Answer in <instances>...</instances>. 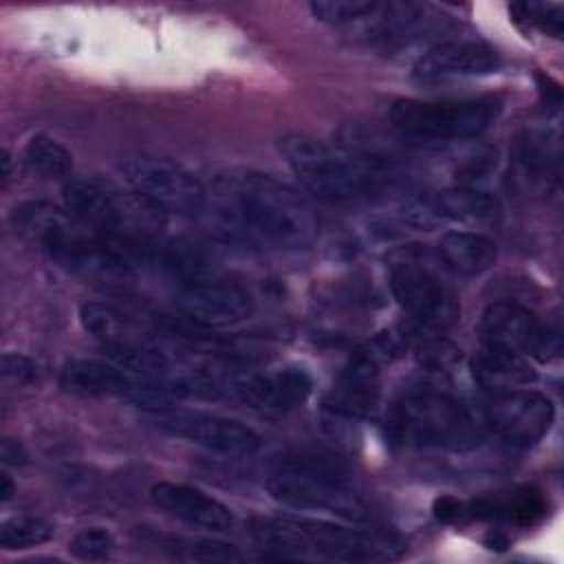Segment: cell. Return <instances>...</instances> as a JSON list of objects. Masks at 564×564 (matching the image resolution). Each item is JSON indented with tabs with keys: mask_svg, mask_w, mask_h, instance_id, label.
<instances>
[{
	"mask_svg": "<svg viewBox=\"0 0 564 564\" xmlns=\"http://www.w3.org/2000/svg\"><path fill=\"white\" fill-rule=\"evenodd\" d=\"M207 209L225 225L278 249H308L319 236V218L311 203L286 183L256 170L216 176L207 189Z\"/></svg>",
	"mask_w": 564,
	"mask_h": 564,
	"instance_id": "obj_1",
	"label": "cell"
},
{
	"mask_svg": "<svg viewBox=\"0 0 564 564\" xmlns=\"http://www.w3.org/2000/svg\"><path fill=\"white\" fill-rule=\"evenodd\" d=\"M278 152L304 189L324 203L361 200L377 189L386 174L381 156L341 152L304 132L280 134Z\"/></svg>",
	"mask_w": 564,
	"mask_h": 564,
	"instance_id": "obj_2",
	"label": "cell"
},
{
	"mask_svg": "<svg viewBox=\"0 0 564 564\" xmlns=\"http://www.w3.org/2000/svg\"><path fill=\"white\" fill-rule=\"evenodd\" d=\"M66 209L106 240L150 247L165 225L167 214L132 189H121L101 178H68L64 183Z\"/></svg>",
	"mask_w": 564,
	"mask_h": 564,
	"instance_id": "obj_3",
	"label": "cell"
},
{
	"mask_svg": "<svg viewBox=\"0 0 564 564\" xmlns=\"http://www.w3.org/2000/svg\"><path fill=\"white\" fill-rule=\"evenodd\" d=\"M388 432L410 447H434L449 452L474 449L482 427L474 412L452 392L425 383L405 390L388 414Z\"/></svg>",
	"mask_w": 564,
	"mask_h": 564,
	"instance_id": "obj_4",
	"label": "cell"
},
{
	"mask_svg": "<svg viewBox=\"0 0 564 564\" xmlns=\"http://www.w3.org/2000/svg\"><path fill=\"white\" fill-rule=\"evenodd\" d=\"M269 496L289 509L333 516L346 522H368L366 500L337 469L315 458H291L273 467L267 478Z\"/></svg>",
	"mask_w": 564,
	"mask_h": 564,
	"instance_id": "obj_5",
	"label": "cell"
},
{
	"mask_svg": "<svg viewBox=\"0 0 564 564\" xmlns=\"http://www.w3.org/2000/svg\"><path fill=\"white\" fill-rule=\"evenodd\" d=\"M498 97L471 99H397L390 108L392 126L421 141H463L482 134L500 115Z\"/></svg>",
	"mask_w": 564,
	"mask_h": 564,
	"instance_id": "obj_6",
	"label": "cell"
},
{
	"mask_svg": "<svg viewBox=\"0 0 564 564\" xmlns=\"http://www.w3.org/2000/svg\"><path fill=\"white\" fill-rule=\"evenodd\" d=\"M397 304L427 330L449 328L460 313L454 289L419 258H401L390 269Z\"/></svg>",
	"mask_w": 564,
	"mask_h": 564,
	"instance_id": "obj_7",
	"label": "cell"
},
{
	"mask_svg": "<svg viewBox=\"0 0 564 564\" xmlns=\"http://www.w3.org/2000/svg\"><path fill=\"white\" fill-rule=\"evenodd\" d=\"M128 189L165 214H200L207 207V187L174 161L141 156L121 165Z\"/></svg>",
	"mask_w": 564,
	"mask_h": 564,
	"instance_id": "obj_8",
	"label": "cell"
},
{
	"mask_svg": "<svg viewBox=\"0 0 564 564\" xmlns=\"http://www.w3.org/2000/svg\"><path fill=\"white\" fill-rule=\"evenodd\" d=\"M308 542V557L335 562H392L403 544L388 531L337 524L322 518L293 516Z\"/></svg>",
	"mask_w": 564,
	"mask_h": 564,
	"instance_id": "obj_9",
	"label": "cell"
},
{
	"mask_svg": "<svg viewBox=\"0 0 564 564\" xmlns=\"http://www.w3.org/2000/svg\"><path fill=\"white\" fill-rule=\"evenodd\" d=\"M401 220L414 229L430 231L441 225H489L500 218V203L494 194L474 185H456L408 200Z\"/></svg>",
	"mask_w": 564,
	"mask_h": 564,
	"instance_id": "obj_10",
	"label": "cell"
},
{
	"mask_svg": "<svg viewBox=\"0 0 564 564\" xmlns=\"http://www.w3.org/2000/svg\"><path fill=\"white\" fill-rule=\"evenodd\" d=\"M482 421L505 443L513 447H531L549 434L555 421V405L549 397L535 390L516 388L494 392L485 403Z\"/></svg>",
	"mask_w": 564,
	"mask_h": 564,
	"instance_id": "obj_11",
	"label": "cell"
},
{
	"mask_svg": "<svg viewBox=\"0 0 564 564\" xmlns=\"http://www.w3.org/2000/svg\"><path fill=\"white\" fill-rule=\"evenodd\" d=\"M159 427L170 432L172 436L185 438L194 445H200L209 452L223 456L247 458L253 456L262 441L260 436L245 423L227 416L189 412V410H172L165 414H156Z\"/></svg>",
	"mask_w": 564,
	"mask_h": 564,
	"instance_id": "obj_12",
	"label": "cell"
},
{
	"mask_svg": "<svg viewBox=\"0 0 564 564\" xmlns=\"http://www.w3.org/2000/svg\"><path fill=\"white\" fill-rule=\"evenodd\" d=\"M178 313L205 328L234 326L251 317L253 297L238 282L192 280L176 293Z\"/></svg>",
	"mask_w": 564,
	"mask_h": 564,
	"instance_id": "obj_13",
	"label": "cell"
},
{
	"mask_svg": "<svg viewBox=\"0 0 564 564\" xmlns=\"http://www.w3.org/2000/svg\"><path fill=\"white\" fill-rule=\"evenodd\" d=\"M500 55L480 40H438L412 66V77L421 84H438L460 77L496 73Z\"/></svg>",
	"mask_w": 564,
	"mask_h": 564,
	"instance_id": "obj_14",
	"label": "cell"
},
{
	"mask_svg": "<svg viewBox=\"0 0 564 564\" xmlns=\"http://www.w3.org/2000/svg\"><path fill=\"white\" fill-rule=\"evenodd\" d=\"M227 392L253 410L282 414L302 405L311 390L313 379L297 366L278 368L271 372H245L225 383Z\"/></svg>",
	"mask_w": 564,
	"mask_h": 564,
	"instance_id": "obj_15",
	"label": "cell"
},
{
	"mask_svg": "<svg viewBox=\"0 0 564 564\" xmlns=\"http://www.w3.org/2000/svg\"><path fill=\"white\" fill-rule=\"evenodd\" d=\"M15 234L51 262L75 240L86 225L79 223L68 209L48 200H24L11 212Z\"/></svg>",
	"mask_w": 564,
	"mask_h": 564,
	"instance_id": "obj_16",
	"label": "cell"
},
{
	"mask_svg": "<svg viewBox=\"0 0 564 564\" xmlns=\"http://www.w3.org/2000/svg\"><path fill=\"white\" fill-rule=\"evenodd\" d=\"M513 178L531 194H549L560 178V141L551 130H522L511 150Z\"/></svg>",
	"mask_w": 564,
	"mask_h": 564,
	"instance_id": "obj_17",
	"label": "cell"
},
{
	"mask_svg": "<svg viewBox=\"0 0 564 564\" xmlns=\"http://www.w3.org/2000/svg\"><path fill=\"white\" fill-rule=\"evenodd\" d=\"M379 399V361L370 348L357 350L326 397V410L346 419H368Z\"/></svg>",
	"mask_w": 564,
	"mask_h": 564,
	"instance_id": "obj_18",
	"label": "cell"
},
{
	"mask_svg": "<svg viewBox=\"0 0 564 564\" xmlns=\"http://www.w3.org/2000/svg\"><path fill=\"white\" fill-rule=\"evenodd\" d=\"M366 20H370V40L386 51H399L416 44L443 29L445 22L443 15L432 11V7L410 2L379 4L377 11Z\"/></svg>",
	"mask_w": 564,
	"mask_h": 564,
	"instance_id": "obj_19",
	"label": "cell"
},
{
	"mask_svg": "<svg viewBox=\"0 0 564 564\" xmlns=\"http://www.w3.org/2000/svg\"><path fill=\"white\" fill-rule=\"evenodd\" d=\"M150 500L161 511L200 529L227 531L234 524L231 509L225 502L189 485L156 482L150 489Z\"/></svg>",
	"mask_w": 564,
	"mask_h": 564,
	"instance_id": "obj_20",
	"label": "cell"
},
{
	"mask_svg": "<svg viewBox=\"0 0 564 564\" xmlns=\"http://www.w3.org/2000/svg\"><path fill=\"white\" fill-rule=\"evenodd\" d=\"M540 324L535 315L516 302H491L478 324L485 348L524 355L533 350Z\"/></svg>",
	"mask_w": 564,
	"mask_h": 564,
	"instance_id": "obj_21",
	"label": "cell"
},
{
	"mask_svg": "<svg viewBox=\"0 0 564 564\" xmlns=\"http://www.w3.org/2000/svg\"><path fill=\"white\" fill-rule=\"evenodd\" d=\"M134 377L112 361L75 357L62 366L59 386L70 394L82 397H128L134 388Z\"/></svg>",
	"mask_w": 564,
	"mask_h": 564,
	"instance_id": "obj_22",
	"label": "cell"
},
{
	"mask_svg": "<svg viewBox=\"0 0 564 564\" xmlns=\"http://www.w3.org/2000/svg\"><path fill=\"white\" fill-rule=\"evenodd\" d=\"M436 251L445 269L465 278L489 271L498 258L496 242L478 231H447Z\"/></svg>",
	"mask_w": 564,
	"mask_h": 564,
	"instance_id": "obj_23",
	"label": "cell"
},
{
	"mask_svg": "<svg viewBox=\"0 0 564 564\" xmlns=\"http://www.w3.org/2000/svg\"><path fill=\"white\" fill-rule=\"evenodd\" d=\"M471 377L480 388L489 392L524 388L538 379L535 370L522 359V355L485 346L471 357Z\"/></svg>",
	"mask_w": 564,
	"mask_h": 564,
	"instance_id": "obj_24",
	"label": "cell"
},
{
	"mask_svg": "<svg viewBox=\"0 0 564 564\" xmlns=\"http://www.w3.org/2000/svg\"><path fill=\"white\" fill-rule=\"evenodd\" d=\"M247 531L256 546L264 551V555L282 557V560H311L308 542L300 524L293 516L282 518H251L247 522Z\"/></svg>",
	"mask_w": 564,
	"mask_h": 564,
	"instance_id": "obj_25",
	"label": "cell"
},
{
	"mask_svg": "<svg viewBox=\"0 0 564 564\" xmlns=\"http://www.w3.org/2000/svg\"><path fill=\"white\" fill-rule=\"evenodd\" d=\"M22 156L26 167L42 178H66L73 172V154L48 134L31 137Z\"/></svg>",
	"mask_w": 564,
	"mask_h": 564,
	"instance_id": "obj_26",
	"label": "cell"
},
{
	"mask_svg": "<svg viewBox=\"0 0 564 564\" xmlns=\"http://www.w3.org/2000/svg\"><path fill=\"white\" fill-rule=\"evenodd\" d=\"M163 549L172 551L181 560L189 562H238L242 560V553L236 544L216 540V538H194V540H181V538H167Z\"/></svg>",
	"mask_w": 564,
	"mask_h": 564,
	"instance_id": "obj_27",
	"label": "cell"
},
{
	"mask_svg": "<svg viewBox=\"0 0 564 564\" xmlns=\"http://www.w3.org/2000/svg\"><path fill=\"white\" fill-rule=\"evenodd\" d=\"M53 538V524L35 516H13L0 524V544L7 551H20L44 544Z\"/></svg>",
	"mask_w": 564,
	"mask_h": 564,
	"instance_id": "obj_28",
	"label": "cell"
},
{
	"mask_svg": "<svg viewBox=\"0 0 564 564\" xmlns=\"http://www.w3.org/2000/svg\"><path fill=\"white\" fill-rule=\"evenodd\" d=\"M414 359L425 372L443 375L460 361V348L434 330L432 335H423L414 341Z\"/></svg>",
	"mask_w": 564,
	"mask_h": 564,
	"instance_id": "obj_29",
	"label": "cell"
},
{
	"mask_svg": "<svg viewBox=\"0 0 564 564\" xmlns=\"http://www.w3.org/2000/svg\"><path fill=\"white\" fill-rule=\"evenodd\" d=\"M79 324L95 339L110 344V341H119V335L123 328V315L110 304L86 302L79 308Z\"/></svg>",
	"mask_w": 564,
	"mask_h": 564,
	"instance_id": "obj_30",
	"label": "cell"
},
{
	"mask_svg": "<svg viewBox=\"0 0 564 564\" xmlns=\"http://www.w3.org/2000/svg\"><path fill=\"white\" fill-rule=\"evenodd\" d=\"M377 2L368 0H317L308 4L313 18L328 24H350L366 20L377 11Z\"/></svg>",
	"mask_w": 564,
	"mask_h": 564,
	"instance_id": "obj_31",
	"label": "cell"
},
{
	"mask_svg": "<svg viewBox=\"0 0 564 564\" xmlns=\"http://www.w3.org/2000/svg\"><path fill=\"white\" fill-rule=\"evenodd\" d=\"M115 546L117 544H115L112 533L104 527L82 529L68 542L70 555H75L77 560H86V562H99V560L110 557Z\"/></svg>",
	"mask_w": 564,
	"mask_h": 564,
	"instance_id": "obj_32",
	"label": "cell"
},
{
	"mask_svg": "<svg viewBox=\"0 0 564 564\" xmlns=\"http://www.w3.org/2000/svg\"><path fill=\"white\" fill-rule=\"evenodd\" d=\"M509 11L516 15V20H524L533 26H540L553 37L562 35V4L520 2V4H511Z\"/></svg>",
	"mask_w": 564,
	"mask_h": 564,
	"instance_id": "obj_33",
	"label": "cell"
},
{
	"mask_svg": "<svg viewBox=\"0 0 564 564\" xmlns=\"http://www.w3.org/2000/svg\"><path fill=\"white\" fill-rule=\"evenodd\" d=\"M2 375L4 379L18 383V386H31L40 379L37 364L20 352H4L2 355Z\"/></svg>",
	"mask_w": 564,
	"mask_h": 564,
	"instance_id": "obj_34",
	"label": "cell"
},
{
	"mask_svg": "<svg viewBox=\"0 0 564 564\" xmlns=\"http://www.w3.org/2000/svg\"><path fill=\"white\" fill-rule=\"evenodd\" d=\"M0 458H2V463L7 467H18V469L26 467L31 463L26 447L20 441L11 438V436L2 438V443H0Z\"/></svg>",
	"mask_w": 564,
	"mask_h": 564,
	"instance_id": "obj_35",
	"label": "cell"
},
{
	"mask_svg": "<svg viewBox=\"0 0 564 564\" xmlns=\"http://www.w3.org/2000/svg\"><path fill=\"white\" fill-rule=\"evenodd\" d=\"M13 494H15V485H13L11 476H9V474H2V476H0V500L7 502V500L13 498Z\"/></svg>",
	"mask_w": 564,
	"mask_h": 564,
	"instance_id": "obj_36",
	"label": "cell"
},
{
	"mask_svg": "<svg viewBox=\"0 0 564 564\" xmlns=\"http://www.w3.org/2000/svg\"><path fill=\"white\" fill-rule=\"evenodd\" d=\"M11 178V154L9 150H2V181L7 183Z\"/></svg>",
	"mask_w": 564,
	"mask_h": 564,
	"instance_id": "obj_37",
	"label": "cell"
}]
</instances>
